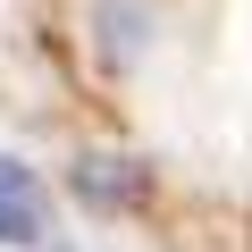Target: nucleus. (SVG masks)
<instances>
[{
	"label": "nucleus",
	"mask_w": 252,
	"mask_h": 252,
	"mask_svg": "<svg viewBox=\"0 0 252 252\" xmlns=\"http://www.w3.org/2000/svg\"><path fill=\"white\" fill-rule=\"evenodd\" d=\"M143 34H152V9H143V0H101V51L109 59H135Z\"/></svg>",
	"instance_id": "3"
},
{
	"label": "nucleus",
	"mask_w": 252,
	"mask_h": 252,
	"mask_svg": "<svg viewBox=\"0 0 252 252\" xmlns=\"http://www.w3.org/2000/svg\"><path fill=\"white\" fill-rule=\"evenodd\" d=\"M67 193L93 202V210H135V202L152 193V168H143V160H118V152H84V160L67 168Z\"/></svg>",
	"instance_id": "1"
},
{
	"label": "nucleus",
	"mask_w": 252,
	"mask_h": 252,
	"mask_svg": "<svg viewBox=\"0 0 252 252\" xmlns=\"http://www.w3.org/2000/svg\"><path fill=\"white\" fill-rule=\"evenodd\" d=\"M0 244L9 252H34L42 244V185L26 160H0Z\"/></svg>",
	"instance_id": "2"
}]
</instances>
